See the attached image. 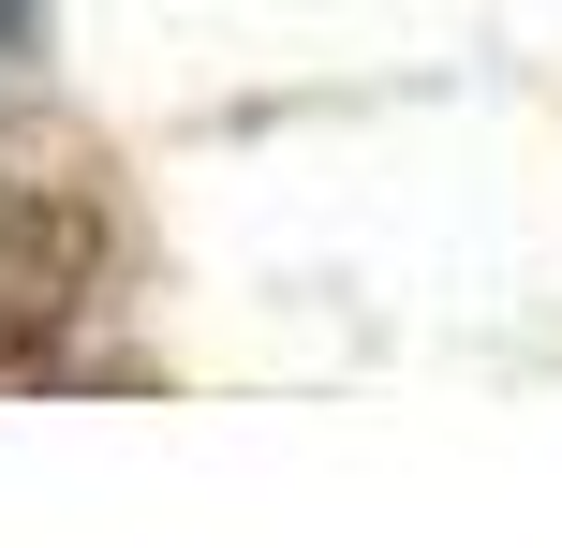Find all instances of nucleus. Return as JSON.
<instances>
[{"instance_id":"nucleus-1","label":"nucleus","mask_w":562,"mask_h":548,"mask_svg":"<svg viewBox=\"0 0 562 548\" xmlns=\"http://www.w3.org/2000/svg\"><path fill=\"white\" fill-rule=\"evenodd\" d=\"M89 267H104L89 208H59V193H0V371H30V356L75 326Z\"/></svg>"}]
</instances>
